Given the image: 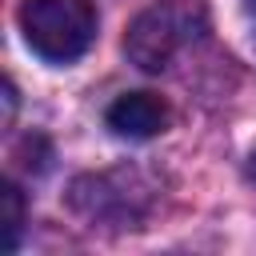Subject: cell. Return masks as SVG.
I'll list each match as a JSON object with an SVG mask.
<instances>
[{
    "instance_id": "6da1fadb",
    "label": "cell",
    "mask_w": 256,
    "mask_h": 256,
    "mask_svg": "<svg viewBox=\"0 0 256 256\" xmlns=\"http://www.w3.org/2000/svg\"><path fill=\"white\" fill-rule=\"evenodd\" d=\"M20 32L40 60L72 64L96 40V8L88 0H24Z\"/></svg>"
},
{
    "instance_id": "7a4b0ae2",
    "label": "cell",
    "mask_w": 256,
    "mask_h": 256,
    "mask_svg": "<svg viewBox=\"0 0 256 256\" xmlns=\"http://www.w3.org/2000/svg\"><path fill=\"white\" fill-rule=\"evenodd\" d=\"M180 32H184V24H180V12H176V8H148V12L136 16V24L128 28L124 52H128V60H132L136 68L160 72V68H168L172 52L180 48Z\"/></svg>"
},
{
    "instance_id": "3957f363",
    "label": "cell",
    "mask_w": 256,
    "mask_h": 256,
    "mask_svg": "<svg viewBox=\"0 0 256 256\" xmlns=\"http://www.w3.org/2000/svg\"><path fill=\"white\" fill-rule=\"evenodd\" d=\"M104 120H108V128L116 136L148 140V136L168 128V104L160 96H152V92H124V96H116L108 104Z\"/></svg>"
},
{
    "instance_id": "277c9868",
    "label": "cell",
    "mask_w": 256,
    "mask_h": 256,
    "mask_svg": "<svg viewBox=\"0 0 256 256\" xmlns=\"http://www.w3.org/2000/svg\"><path fill=\"white\" fill-rule=\"evenodd\" d=\"M20 224H24V200H20L16 184H4V188H0V248H4V252L16 248Z\"/></svg>"
},
{
    "instance_id": "5b68a950",
    "label": "cell",
    "mask_w": 256,
    "mask_h": 256,
    "mask_svg": "<svg viewBox=\"0 0 256 256\" xmlns=\"http://www.w3.org/2000/svg\"><path fill=\"white\" fill-rule=\"evenodd\" d=\"M244 24H248V32L256 40V0H244Z\"/></svg>"
}]
</instances>
